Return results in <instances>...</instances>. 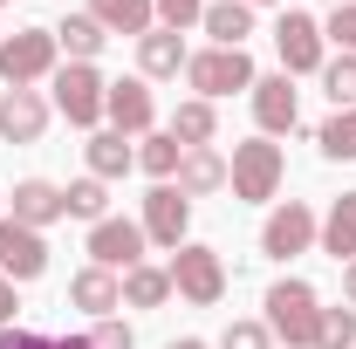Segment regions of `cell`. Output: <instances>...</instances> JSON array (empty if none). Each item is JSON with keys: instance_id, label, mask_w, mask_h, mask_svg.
<instances>
[{"instance_id": "1", "label": "cell", "mask_w": 356, "mask_h": 349, "mask_svg": "<svg viewBox=\"0 0 356 349\" xmlns=\"http://www.w3.org/2000/svg\"><path fill=\"white\" fill-rule=\"evenodd\" d=\"M261 322L274 329V343H288V349H315V322H322V295H315L302 274H281L274 288L261 295Z\"/></svg>"}, {"instance_id": "2", "label": "cell", "mask_w": 356, "mask_h": 349, "mask_svg": "<svg viewBox=\"0 0 356 349\" xmlns=\"http://www.w3.org/2000/svg\"><path fill=\"white\" fill-rule=\"evenodd\" d=\"M281 178H288V158H281L274 137H247V144H233V158H226V192H233L240 206H267V199H281Z\"/></svg>"}, {"instance_id": "3", "label": "cell", "mask_w": 356, "mask_h": 349, "mask_svg": "<svg viewBox=\"0 0 356 349\" xmlns=\"http://www.w3.org/2000/svg\"><path fill=\"white\" fill-rule=\"evenodd\" d=\"M48 103H55V117H69L76 131H103V103H110V83H103V69L96 62H62L55 76H48Z\"/></svg>"}, {"instance_id": "4", "label": "cell", "mask_w": 356, "mask_h": 349, "mask_svg": "<svg viewBox=\"0 0 356 349\" xmlns=\"http://www.w3.org/2000/svg\"><path fill=\"white\" fill-rule=\"evenodd\" d=\"M165 267H172V295H178V302H192V308H220L226 288H233L226 261L213 254V247H199V240H185Z\"/></svg>"}, {"instance_id": "5", "label": "cell", "mask_w": 356, "mask_h": 349, "mask_svg": "<svg viewBox=\"0 0 356 349\" xmlns=\"http://www.w3.org/2000/svg\"><path fill=\"white\" fill-rule=\"evenodd\" d=\"M62 69V48H55V28H14L0 42V83L7 89H35Z\"/></svg>"}, {"instance_id": "6", "label": "cell", "mask_w": 356, "mask_h": 349, "mask_svg": "<svg viewBox=\"0 0 356 349\" xmlns=\"http://www.w3.org/2000/svg\"><path fill=\"white\" fill-rule=\"evenodd\" d=\"M185 83H192V96L220 103V96H233V89H254V83H261V69H254L247 48H192Z\"/></svg>"}, {"instance_id": "7", "label": "cell", "mask_w": 356, "mask_h": 349, "mask_svg": "<svg viewBox=\"0 0 356 349\" xmlns=\"http://www.w3.org/2000/svg\"><path fill=\"white\" fill-rule=\"evenodd\" d=\"M274 55H281V76H322V62H329L322 21L302 14V7H281V21H274Z\"/></svg>"}, {"instance_id": "8", "label": "cell", "mask_w": 356, "mask_h": 349, "mask_svg": "<svg viewBox=\"0 0 356 349\" xmlns=\"http://www.w3.org/2000/svg\"><path fill=\"white\" fill-rule=\"evenodd\" d=\"M315 233H322V213H315L309 199H281V206L261 219V254L267 261H295V254L315 247Z\"/></svg>"}, {"instance_id": "9", "label": "cell", "mask_w": 356, "mask_h": 349, "mask_svg": "<svg viewBox=\"0 0 356 349\" xmlns=\"http://www.w3.org/2000/svg\"><path fill=\"white\" fill-rule=\"evenodd\" d=\"M137 226H144V240H151V247L178 254V247H185V233H192V199H185L178 185H151V192H144Z\"/></svg>"}, {"instance_id": "10", "label": "cell", "mask_w": 356, "mask_h": 349, "mask_svg": "<svg viewBox=\"0 0 356 349\" xmlns=\"http://www.w3.org/2000/svg\"><path fill=\"white\" fill-rule=\"evenodd\" d=\"M144 247H151V240H144V226H137V219H96V226H89V261L96 267H110V274H131V267H144Z\"/></svg>"}, {"instance_id": "11", "label": "cell", "mask_w": 356, "mask_h": 349, "mask_svg": "<svg viewBox=\"0 0 356 349\" xmlns=\"http://www.w3.org/2000/svg\"><path fill=\"white\" fill-rule=\"evenodd\" d=\"M103 124H110V131H124L131 144H137V137H151V131H158V96H151V83H144V76H124V83H110Z\"/></svg>"}, {"instance_id": "12", "label": "cell", "mask_w": 356, "mask_h": 349, "mask_svg": "<svg viewBox=\"0 0 356 349\" xmlns=\"http://www.w3.org/2000/svg\"><path fill=\"white\" fill-rule=\"evenodd\" d=\"M55 124V103L42 89H0V144H42Z\"/></svg>"}, {"instance_id": "13", "label": "cell", "mask_w": 356, "mask_h": 349, "mask_svg": "<svg viewBox=\"0 0 356 349\" xmlns=\"http://www.w3.org/2000/svg\"><path fill=\"white\" fill-rule=\"evenodd\" d=\"M0 274L21 288V281H42L48 274V233H35V226H21V219L0 213Z\"/></svg>"}, {"instance_id": "14", "label": "cell", "mask_w": 356, "mask_h": 349, "mask_svg": "<svg viewBox=\"0 0 356 349\" xmlns=\"http://www.w3.org/2000/svg\"><path fill=\"white\" fill-rule=\"evenodd\" d=\"M254 96V124H261V137H288L295 124H302V96H295V76H261V83L247 89Z\"/></svg>"}, {"instance_id": "15", "label": "cell", "mask_w": 356, "mask_h": 349, "mask_svg": "<svg viewBox=\"0 0 356 349\" xmlns=\"http://www.w3.org/2000/svg\"><path fill=\"white\" fill-rule=\"evenodd\" d=\"M7 219H21V226L48 233L55 219H69V199H62V185H55V178H21V185H14V199H7Z\"/></svg>"}, {"instance_id": "16", "label": "cell", "mask_w": 356, "mask_h": 349, "mask_svg": "<svg viewBox=\"0 0 356 349\" xmlns=\"http://www.w3.org/2000/svg\"><path fill=\"white\" fill-rule=\"evenodd\" d=\"M69 308H83V315H96V322H103V315H117V308H124V274H110V267H76V274H69Z\"/></svg>"}, {"instance_id": "17", "label": "cell", "mask_w": 356, "mask_h": 349, "mask_svg": "<svg viewBox=\"0 0 356 349\" xmlns=\"http://www.w3.org/2000/svg\"><path fill=\"white\" fill-rule=\"evenodd\" d=\"M185 62H192L185 35H172V28H151V35H137V76H144V83L185 76Z\"/></svg>"}, {"instance_id": "18", "label": "cell", "mask_w": 356, "mask_h": 349, "mask_svg": "<svg viewBox=\"0 0 356 349\" xmlns=\"http://www.w3.org/2000/svg\"><path fill=\"white\" fill-rule=\"evenodd\" d=\"M185 199H213V192H226V151H213V144H199V151H185L178 158V178H172Z\"/></svg>"}, {"instance_id": "19", "label": "cell", "mask_w": 356, "mask_h": 349, "mask_svg": "<svg viewBox=\"0 0 356 349\" xmlns=\"http://www.w3.org/2000/svg\"><path fill=\"white\" fill-rule=\"evenodd\" d=\"M83 158H89V178H103V185H110V178H124V172H137V144H131L124 131H110V124H103V131H89Z\"/></svg>"}, {"instance_id": "20", "label": "cell", "mask_w": 356, "mask_h": 349, "mask_svg": "<svg viewBox=\"0 0 356 349\" xmlns=\"http://www.w3.org/2000/svg\"><path fill=\"white\" fill-rule=\"evenodd\" d=\"M315 247L329 254L336 267L356 261V192H343V199H329V213H322V233H315Z\"/></svg>"}, {"instance_id": "21", "label": "cell", "mask_w": 356, "mask_h": 349, "mask_svg": "<svg viewBox=\"0 0 356 349\" xmlns=\"http://www.w3.org/2000/svg\"><path fill=\"white\" fill-rule=\"evenodd\" d=\"M199 35H213V48H247V35H254V7H247V0H206Z\"/></svg>"}, {"instance_id": "22", "label": "cell", "mask_w": 356, "mask_h": 349, "mask_svg": "<svg viewBox=\"0 0 356 349\" xmlns=\"http://www.w3.org/2000/svg\"><path fill=\"white\" fill-rule=\"evenodd\" d=\"M103 42H110V35H103V21H96V14H69V21H55V48H62V62H96V55H103Z\"/></svg>"}, {"instance_id": "23", "label": "cell", "mask_w": 356, "mask_h": 349, "mask_svg": "<svg viewBox=\"0 0 356 349\" xmlns=\"http://www.w3.org/2000/svg\"><path fill=\"white\" fill-rule=\"evenodd\" d=\"M89 14L103 21V35H131V42L158 28V7L151 0H89Z\"/></svg>"}, {"instance_id": "24", "label": "cell", "mask_w": 356, "mask_h": 349, "mask_svg": "<svg viewBox=\"0 0 356 349\" xmlns=\"http://www.w3.org/2000/svg\"><path fill=\"white\" fill-rule=\"evenodd\" d=\"M165 131H172L185 151H199V144H213V137H220V110H213L206 96H185V103L172 110V124H165Z\"/></svg>"}, {"instance_id": "25", "label": "cell", "mask_w": 356, "mask_h": 349, "mask_svg": "<svg viewBox=\"0 0 356 349\" xmlns=\"http://www.w3.org/2000/svg\"><path fill=\"white\" fill-rule=\"evenodd\" d=\"M178 158H185V144H178L172 131L137 137V172L151 178V185H172V178H178Z\"/></svg>"}, {"instance_id": "26", "label": "cell", "mask_w": 356, "mask_h": 349, "mask_svg": "<svg viewBox=\"0 0 356 349\" xmlns=\"http://www.w3.org/2000/svg\"><path fill=\"white\" fill-rule=\"evenodd\" d=\"M165 302H172V267L144 261L124 274V308H165Z\"/></svg>"}, {"instance_id": "27", "label": "cell", "mask_w": 356, "mask_h": 349, "mask_svg": "<svg viewBox=\"0 0 356 349\" xmlns=\"http://www.w3.org/2000/svg\"><path fill=\"white\" fill-rule=\"evenodd\" d=\"M315 144H322L329 165H356V110H336V117L315 131Z\"/></svg>"}, {"instance_id": "28", "label": "cell", "mask_w": 356, "mask_h": 349, "mask_svg": "<svg viewBox=\"0 0 356 349\" xmlns=\"http://www.w3.org/2000/svg\"><path fill=\"white\" fill-rule=\"evenodd\" d=\"M62 199H69V219H110V185L103 178H76V185H62Z\"/></svg>"}, {"instance_id": "29", "label": "cell", "mask_w": 356, "mask_h": 349, "mask_svg": "<svg viewBox=\"0 0 356 349\" xmlns=\"http://www.w3.org/2000/svg\"><path fill=\"white\" fill-rule=\"evenodd\" d=\"M315 349H356V308H322V322H315Z\"/></svg>"}, {"instance_id": "30", "label": "cell", "mask_w": 356, "mask_h": 349, "mask_svg": "<svg viewBox=\"0 0 356 349\" xmlns=\"http://www.w3.org/2000/svg\"><path fill=\"white\" fill-rule=\"evenodd\" d=\"M322 89H329V103H336V110H356V55L322 62Z\"/></svg>"}, {"instance_id": "31", "label": "cell", "mask_w": 356, "mask_h": 349, "mask_svg": "<svg viewBox=\"0 0 356 349\" xmlns=\"http://www.w3.org/2000/svg\"><path fill=\"white\" fill-rule=\"evenodd\" d=\"M213 349H274V329H267L261 315H240V322H226V336Z\"/></svg>"}, {"instance_id": "32", "label": "cell", "mask_w": 356, "mask_h": 349, "mask_svg": "<svg viewBox=\"0 0 356 349\" xmlns=\"http://www.w3.org/2000/svg\"><path fill=\"white\" fill-rule=\"evenodd\" d=\"M322 42H329V48H343V55H356V0L329 7V21H322Z\"/></svg>"}, {"instance_id": "33", "label": "cell", "mask_w": 356, "mask_h": 349, "mask_svg": "<svg viewBox=\"0 0 356 349\" xmlns=\"http://www.w3.org/2000/svg\"><path fill=\"white\" fill-rule=\"evenodd\" d=\"M151 7H158V28H172V35L199 28V14H206V0H151Z\"/></svg>"}, {"instance_id": "34", "label": "cell", "mask_w": 356, "mask_h": 349, "mask_svg": "<svg viewBox=\"0 0 356 349\" xmlns=\"http://www.w3.org/2000/svg\"><path fill=\"white\" fill-rule=\"evenodd\" d=\"M89 349H137V329L117 322V315H103V322L89 329Z\"/></svg>"}, {"instance_id": "35", "label": "cell", "mask_w": 356, "mask_h": 349, "mask_svg": "<svg viewBox=\"0 0 356 349\" xmlns=\"http://www.w3.org/2000/svg\"><path fill=\"white\" fill-rule=\"evenodd\" d=\"M0 349H55V336H42V329H0Z\"/></svg>"}, {"instance_id": "36", "label": "cell", "mask_w": 356, "mask_h": 349, "mask_svg": "<svg viewBox=\"0 0 356 349\" xmlns=\"http://www.w3.org/2000/svg\"><path fill=\"white\" fill-rule=\"evenodd\" d=\"M14 322H21V288L0 274V329H14Z\"/></svg>"}, {"instance_id": "37", "label": "cell", "mask_w": 356, "mask_h": 349, "mask_svg": "<svg viewBox=\"0 0 356 349\" xmlns=\"http://www.w3.org/2000/svg\"><path fill=\"white\" fill-rule=\"evenodd\" d=\"M343 302H350V308H356V261H350V267H343Z\"/></svg>"}, {"instance_id": "38", "label": "cell", "mask_w": 356, "mask_h": 349, "mask_svg": "<svg viewBox=\"0 0 356 349\" xmlns=\"http://www.w3.org/2000/svg\"><path fill=\"white\" fill-rule=\"evenodd\" d=\"M55 349H89V336H69V329H62V336H55Z\"/></svg>"}, {"instance_id": "39", "label": "cell", "mask_w": 356, "mask_h": 349, "mask_svg": "<svg viewBox=\"0 0 356 349\" xmlns=\"http://www.w3.org/2000/svg\"><path fill=\"white\" fill-rule=\"evenodd\" d=\"M165 349H213V343H199V336H178V343H165Z\"/></svg>"}, {"instance_id": "40", "label": "cell", "mask_w": 356, "mask_h": 349, "mask_svg": "<svg viewBox=\"0 0 356 349\" xmlns=\"http://www.w3.org/2000/svg\"><path fill=\"white\" fill-rule=\"evenodd\" d=\"M247 7H288V0H247Z\"/></svg>"}, {"instance_id": "41", "label": "cell", "mask_w": 356, "mask_h": 349, "mask_svg": "<svg viewBox=\"0 0 356 349\" xmlns=\"http://www.w3.org/2000/svg\"><path fill=\"white\" fill-rule=\"evenodd\" d=\"M322 7H343V0H322Z\"/></svg>"}, {"instance_id": "42", "label": "cell", "mask_w": 356, "mask_h": 349, "mask_svg": "<svg viewBox=\"0 0 356 349\" xmlns=\"http://www.w3.org/2000/svg\"><path fill=\"white\" fill-rule=\"evenodd\" d=\"M0 42H7V28H0Z\"/></svg>"}, {"instance_id": "43", "label": "cell", "mask_w": 356, "mask_h": 349, "mask_svg": "<svg viewBox=\"0 0 356 349\" xmlns=\"http://www.w3.org/2000/svg\"><path fill=\"white\" fill-rule=\"evenodd\" d=\"M0 213H7V199H0Z\"/></svg>"}, {"instance_id": "44", "label": "cell", "mask_w": 356, "mask_h": 349, "mask_svg": "<svg viewBox=\"0 0 356 349\" xmlns=\"http://www.w3.org/2000/svg\"><path fill=\"white\" fill-rule=\"evenodd\" d=\"M0 7H7V0H0Z\"/></svg>"}]
</instances>
